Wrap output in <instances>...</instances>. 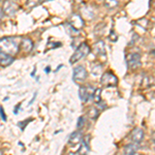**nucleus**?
<instances>
[{
	"label": "nucleus",
	"mask_w": 155,
	"mask_h": 155,
	"mask_svg": "<svg viewBox=\"0 0 155 155\" xmlns=\"http://www.w3.org/2000/svg\"><path fill=\"white\" fill-rule=\"evenodd\" d=\"M19 50L20 44L17 37H3L0 39V53L14 56L18 54Z\"/></svg>",
	"instance_id": "f257e3e1"
},
{
	"label": "nucleus",
	"mask_w": 155,
	"mask_h": 155,
	"mask_svg": "<svg viewBox=\"0 0 155 155\" xmlns=\"http://www.w3.org/2000/svg\"><path fill=\"white\" fill-rule=\"evenodd\" d=\"M89 53H90V47L88 45L85 44V42L84 44H81L79 46V48L74 51V53L71 57V60H69V61H71V64H74V63H76V62L80 61L81 59L85 58Z\"/></svg>",
	"instance_id": "f03ea898"
},
{
	"label": "nucleus",
	"mask_w": 155,
	"mask_h": 155,
	"mask_svg": "<svg viewBox=\"0 0 155 155\" xmlns=\"http://www.w3.org/2000/svg\"><path fill=\"white\" fill-rule=\"evenodd\" d=\"M101 83L104 87H115L118 84V79L112 71H107L102 74Z\"/></svg>",
	"instance_id": "7ed1b4c3"
},
{
	"label": "nucleus",
	"mask_w": 155,
	"mask_h": 155,
	"mask_svg": "<svg viewBox=\"0 0 155 155\" xmlns=\"http://www.w3.org/2000/svg\"><path fill=\"white\" fill-rule=\"evenodd\" d=\"M72 78H74V81L76 82L77 84L83 83L87 78V71L85 69V67L83 65H78L74 67Z\"/></svg>",
	"instance_id": "20e7f679"
},
{
	"label": "nucleus",
	"mask_w": 155,
	"mask_h": 155,
	"mask_svg": "<svg viewBox=\"0 0 155 155\" xmlns=\"http://www.w3.org/2000/svg\"><path fill=\"white\" fill-rule=\"evenodd\" d=\"M127 65L130 69H137L141 66V55L139 53H130L126 56Z\"/></svg>",
	"instance_id": "39448f33"
},
{
	"label": "nucleus",
	"mask_w": 155,
	"mask_h": 155,
	"mask_svg": "<svg viewBox=\"0 0 155 155\" xmlns=\"http://www.w3.org/2000/svg\"><path fill=\"white\" fill-rule=\"evenodd\" d=\"M18 4L16 2H14L12 0H5L3 3V7H2V11H3V14H5L6 16H14L17 12H18Z\"/></svg>",
	"instance_id": "423d86ee"
},
{
	"label": "nucleus",
	"mask_w": 155,
	"mask_h": 155,
	"mask_svg": "<svg viewBox=\"0 0 155 155\" xmlns=\"http://www.w3.org/2000/svg\"><path fill=\"white\" fill-rule=\"evenodd\" d=\"M94 90L93 88L91 87H81L80 88V98H81L82 101L86 102L88 101L90 98H93V93H94Z\"/></svg>",
	"instance_id": "0eeeda50"
},
{
	"label": "nucleus",
	"mask_w": 155,
	"mask_h": 155,
	"mask_svg": "<svg viewBox=\"0 0 155 155\" xmlns=\"http://www.w3.org/2000/svg\"><path fill=\"white\" fill-rule=\"evenodd\" d=\"M69 24L74 27V29L79 30L81 28H83L84 26V20L79 16V15H72L71 18L69 19Z\"/></svg>",
	"instance_id": "6e6552de"
},
{
	"label": "nucleus",
	"mask_w": 155,
	"mask_h": 155,
	"mask_svg": "<svg viewBox=\"0 0 155 155\" xmlns=\"http://www.w3.org/2000/svg\"><path fill=\"white\" fill-rule=\"evenodd\" d=\"M144 139V131L143 129L139 128V127H136V128L132 130L131 132V140L132 142H134V143H140V142H142Z\"/></svg>",
	"instance_id": "1a4fd4ad"
},
{
	"label": "nucleus",
	"mask_w": 155,
	"mask_h": 155,
	"mask_svg": "<svg viewBox=\"0 0 155 155\" xmlns=\"http://www.w3.org/2000/svg\"><path fill=\"white\" fill-rule=\"evenodd\" d=\"M15 58L12 56H9L7 54L4 53H0V66L2 67H6L14 62Z\"/></svg>",
	"instance_id": "9d476101"
},
{
	"label": "nucleus",
	"mask_w": 155,
	"mask_h": 155,
	"mask_svg": "<svg viewBox=\"0 0 155 155\" xmlns=\"http://www.w3.org/2000/svg\"><path fill=\"white\" fill-rule=\"evenodd\" d=\"M20 47L24 52H30L33 48V42L31 41V39L29 38H23L22 42L20 44Z\"/></svg>",
	"instance_id": "9b49d317"
},
{
	"label": "nucleus",
	"mask_w": 155,
	"mask_h": 155,
	"mask_svg": "<svg viewBox=\"0 0 155 155\" xmlns=\"http://www.w3.org/2000/svg\"><path fill=\"white\" fill-rule=\"evenodd\" d=\"M94 53L98 56H106V49H104V45L102 41H98L94 46Z\"/></svg>",
	"instance_id": "f8f14e48"
},
{
	"label": "nucleus",
	"mask_w": 155,
	"mask_h": 155,
	"mask_svg": "<svg viewBox=\"0 0 155 155\" xmlns=\"http://www.w3.org/2000/svg\"><path fill=\"white\" fill-rule=\"evenodd\" d=\"M81 141H82L81 134H80L79 131H76V132H74V134H71V137H69L68 143L71 145H77V144H79Z\"/></svg>",
	"instance_id": "ddd939ff"
},
{
	"label": "nucleus",
	"mask_w": 155,
	"mask_h": 155,
	"mask_svg": "<svg viewBox=\"0 0 155 155\" xmlns=\"http://www.w3.org/2000/svg\"><path fill=\"white\" fill-rule=\"evenodd\" d=\"M88 151H89V145H88V143H86V142L83 140L81 147H80V149H79V153H80V155H86L88 153Z\"/></svg>",
	"instance_id": "4468645a"
},
{
	"label": "nucleus",
	"mask_w": 155,
	"mask_h": 155,
	"mask_svg": "<svg viewBox=\"0 0 155 155\" xmlns=\"http://www.w3.org/2000/svg\"><path fill=\"white\" fill-rule=\"evenodd\" d=\"M136 152V147L134 145H128L124 148V151H123V154L124 155H132Z\"/></svg>",
	"instance_id": "2eb2a0df"
},
{
	"label": "nucleus",
	"mask_w": 155,
	"mask_h": 155,
	"mask_svg": "<svg viewBox=\"0 0 155 155\" xmlns=\"http://www.w3.org/2000/svg\"><path fill=\"white\" fill-rule=\"evenodd\" d=\"M104 5H106L107 8H114V7H116L118 5V1H117V0H106Z\"/></svg>",
	"instance_id": "dca6fc26"
},
{
	"label": "nucleus",
	"mask_w": 155,
	"mask_h": 155,
	"mask_svg": "<svg viewBox=\"0 0 155 155\" xmlns=\"http://www.w3.org/2000/svg\"><path fill=\"white\" fill-rule=\"evenodd\" d=\"M101 89H95V91H94V93H93V99L96 104H98V102L101 101Z\"/></svg>",
	"instance_id": "f3484780"
},
{
	"label": "nucleus",
	"mask_w": 155,
	"mask_h": 155,
	"mask_svg": "<svg viewBox=\"0 0 155 155\" xmlns=\"http://www.w3.org/2000/svg\"><path fill=\"white\" fill-rule=\"evenodd\" d=\"M92 74H95V76H97V74H99V72L101 71V65H96V66H93L92 67Z\"/></svg>",
	"instance_id": "a211bd4d"
},
{
	"label": "nucleus",
	"mask_w": 155,
	"mask_h": 155,
	"mask_svg": "<svg viewBox=\"0 0 155 155\" xmlns=\"http://www.w3.org/2000/svg\"><path fill=\"white\" fill-rule=\"evenodd\" d=\"M97 115H98V111H97L96 109H90L89 111V116L91 117V118L95 119L97 117Z\"/></svg>",
	"instance_id": "6ab92c4d"
},
{
	"label": "nucleus",
	"mask_w": 155,
	"mask_h": 155,
	"mask_svg": "<svg viewBox=\"0 0 155 155\" xmlns=\"http://www.w3.org/2000/svg\"><path fill=\"white\" fill-rule=\"evenodd\" d=\"M84 123H85V119L83 118V117H80V118H79V121H78V124H77L78 129H81L82 127L84 126Z\"/></svg>",
	"instance_id": "aec40b11"
},
{
	"label": "nucleus",
	"mask_w": 155,
	"mask_h": 155,
	"mask_svg": "<svg viewBox=\"0 0 155 155\" xmlns=\"http://www.w3.org/2000/svg\"><path fill=\"white\" fill-rule=\"evenodd\" d=\"M41 0H28V5L29 6H35L38 4V2Z\"/></svg>",
	"instance_id": "412c9836"
},
{
	"label": "nucleus",
	"mask_w": 155,
	"mask_h": 155,
	"mask_svg": "<svg viewBox=\"0 0 155 155\" xmlns=\"http://www.w3.org/2000/svg\"><path fill=\"white\" fill-rule=\"evenodd\" d=\"M0 115H1V118L3 121H6V116L5 114H4V111H3V107H0Z\"/></svg>",
	"instance_id": "4be33fe9"
},
{
	"label": "nucleus",
	"mask_w": 155,
	"mask_h": 155,
	"mask_svg": "<svg viewBox=\"0 0 155 155\" xmlns=\"http://www.w3.org/2000/svg\"><path fill=\"white\" fill-rule=\"evenodd\" d=\"M3 11H2V8H0V22H1L2 18H3Z\"/></svg>",
	"instance_id": "5701e85b"
},
{
	"label": "nucleus",
	"mask_w": 155,
	"mask_h": 155,
	"mask_svg": "<svg viewBox=\"0 0 155 155\" xmlns=\"http://www.w3.org/2000/svg\"><path fill=\"white\" fill-rule=\"evenodd\" d=\"M152 140H153V141L155 142V131L153 132V134H152Z\"/></svg>",
	"instance_id": "b1692460"
},
{
	"label": "nucleus",
	"mask_w": 155,
	"mask_h": 155,
	"mask_svg": "<svg viewBox=\"0 0 155 155\" xmlns=\"http://www.w3.org/2000/svg\"><path fill=\"white\" fill-rule=\"evenodd\" d=\"M50 71H51V68H50V67L48 66V67H47V68H46V72H49Z\"/></svg>",
	"instance_id": "393cba45"
},
{
	"label": "nucleus",
	"mask_w": 155,
	"mask_h": 155,
	"mask_svg": "<svg viewBox=\"0 0 155 155\" xmlns=\"http://www.w3.org/2000/svg\"><path fill=\"white\" fill-rule=\"evenodd\" d=\"M0 155H2V151H0Z\"/></svg>",
	"instance_id": "a878e982"
}]
</instances>
